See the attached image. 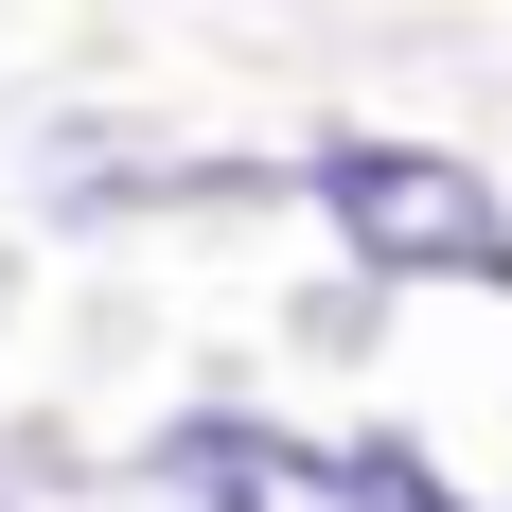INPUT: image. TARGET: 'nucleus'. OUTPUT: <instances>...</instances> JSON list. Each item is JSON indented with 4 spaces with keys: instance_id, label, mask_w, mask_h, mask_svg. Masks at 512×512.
Here are the masks:
<instances>
[{
    "instance_id": "7ed1b4c3",
    "label": "nucleus",
    "mask_w": 512,
    "mask_h": 512,
    "mask_svg": "<svg viewBox=\"0 0 512 512\" xmlns=\"http://www.w3.org/2000/svg\"><path fill=\"white\" fill-rule=\"evenodd\" d=\"M354 512H460V495H442L407 442H354Z\"/></svg>"
},
{
    "instance_id": "f257e3e1",
    "label": "nucleus",
    "mask_w": 512,
    "mask_h": 512,
    "mask_svg": "<svg viewBox=\"0 0 512 512\" xmlns=\"http://www.w3.org/2000/svg\"><path fill=\"white\" fill-rule=\"evenodd\" d=\"M301 195L354 230V265H460V283H512V212L477 195V159H442V142H318Z\"/></svg>"
},
{
    "instance_id": "f03ea898",
    "label": "nucleus",
    "mask_w": 512,
    "mask_h": 512,
    "mask_svg": "<svg viewBox=\"0 0 512 512\" xmlns=\"http://www.w3.org/2000/svg\"><path fill=\"white\" fill-rule=\"evenodd\" d=\"M177 495L195 512H354V460H318V442H283V424H177Z\"/></svg>"
}]
</instances>
